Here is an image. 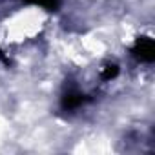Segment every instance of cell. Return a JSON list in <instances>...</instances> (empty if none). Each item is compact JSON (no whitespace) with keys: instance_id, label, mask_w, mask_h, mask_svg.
<instances>
[{"instance_id":"3","label":"cell","mask_w":155,"mask_h":155,"mask_svg":"<svg viewBox=\"0 0 155 155\" xmlns=\"http://www.w3.org/2000/svg\"><path fill=\"white\" fill-rule=\"evenodd\" d=\"M26 4H33V6H40L48 11H57L60 6V0H24Z\"/></svg>"},{"instance_id":"4","label":"cell","mask_w":155,"mask_h":155,"mask_svg":"<svg viewBox=\"0 0 155 155\" xmlns=\"http://www.w3.org/2000/svg\"><path fill=\"white\" fill-rule=\"evenodd\" d=\"M117 75H119V66H117V64H108V66L102 69V73H101L102 81H111V79H115Z\"/></svg>"},{"instance_id":"5","label":"cell","mask_w":155,"mask_h":155,"mask_svg":"<svg viewBox=\"0 0 155 155\" xmlns=\"http://www.w3.org/2000/svg\"><path fill=\"white\" fill-rule=\"evenodd\" d=\"M0 60H2V62H6V64H11V62H9V58H8V57L4 55V51H2V48H0Z\"/></svg>"},{"instance_id":"2","label":"cell","mask_w":155,"mask_h":155,"mask_svg":"<svg viewBox=\"0 0 155 155\" xmlns=\"http://www.w3.org/2000/svg\"><path fill=\"white\" fill-rule=\"evenodd\" d=\"M86 102H88V97L84 93H81L77 88H69L60 99V108H62V111H73Z\"/></svg>"},{"instance_id":"1","label":"cell","mask_w":155,"mask_h":155,"mask_svg":"<svg viewBox=\"0 0 155 155\" xmlns=\"http://www.w3.org/2000/svg\"><path fill=\"white\" fill-rule=\"evenodd\" d=\"M131 55L140 60V62H153L155 60V42L151 37L148 35H142V37H137L135 44L131 46Z\"/></svg>"}]
</instances>
